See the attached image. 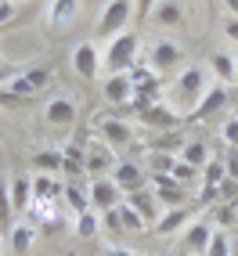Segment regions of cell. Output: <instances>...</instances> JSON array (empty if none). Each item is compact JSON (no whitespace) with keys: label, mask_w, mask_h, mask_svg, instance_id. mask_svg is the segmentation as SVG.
<instances>
[{"label":"cell","mask_w":238,"mask_h":256,"mask_svg":"<svg viewBox=\"0 0 238 256\" xmlns=\"http://www.w3.org/2000/svg\"><path fill=\"white\" fill-rule=\"evenodd\" d=\"M8 195H11L14 213H29V206H32V180H29L26 174L11 177V180H8Z\"/></svg>","instance_id":"44dd1931"},{"label":"cell","mask_w":238,"mask_h":256,"mask_svg":"<svg viewBox=\"0 0 238 256\" xmlns=\"http://www.w3.org/2000/svg\"><path fill=\"white\" fill-rule=\"evenodd\" d=\"M14 206H11V195H8V180L0 177V234H11V228H14Z\"/></svg>","instance_id":"4dcf8cb0"},{"label":"cell","mask_w":238,"mask_h":256,"mask_svg":"<svg viewBox=\"0 0 238 256\" xmlns=\"http://www.w3.org/2000/svg\"><path fill=\"white\" fill-rule=\"evenodd\" d=\"M50 83V65H26V69H18L11 76V83H8V94H18V98H36L44 87Z\"/></svg>","instance_id":"5b68a950"},{"label":"cell","mask_w":238,"mask_h":256,"mask_svg":"<svg viewBox=\"0 0 238 256\" xmlns=\"http://www.w3.org/2000/svg\"><path fill=\"white\" fill-rule=\"evenodd\" d=\"M224 166H228V177H234V180H238V148L224 159Z\"/></svg>","instance_id":"7bdbcfd3"},{"label":"cell","mask_w":238,"mask_h":256,"mask_svg":"<svg viewBox=\"0 0 238 256\" xmlns=\"http://www.w3.org/2000/svg\"><path fill=\"white\" fill-rule=\"evenodd\" d=\"M210 238H213V220H192L188 228L180 231V242H177V249H180V256H202L206 252V246H210Z\"/></svg>","instance_id":"4fadbf2b"},{"label":"cell","mask_w":238,"mask_h":256,"mask_svg":"<svg viewBox=\"0 0 238 256\" xmlns=\"http://www.w3.org/2000/svg\"><path fill=\"white\" fill-rule=\"evenodd\" d=\"M32 242H36V224H14L11 228V252L14 256H26Z\"/></svg>","instance_id":"d4e9b609"},{"label":"cell","mask_w":238,"mask_h":256,"mask_svg":"<svg viewBox=\"0 0 238 256\" xmlns=\"http://www.w3.org/2000/svg\"><path fill=\"white\" fill-rule=\"evenodd\" d=\"M152 14H156V22H162V26H184V8L177 0H159Z\"/></svg>","instance_id":"83f0119b"},{"label":"cell","mask_w":238,"mask_h":256,"mask_svg":"<svg viewBox=\"0 0 238 256\" xmlns=\"http://www.w3.org/2000/svg\"><path fill=\"white\" fill-rule=\"evenodd\" d=\"M138 62H141V40H138L134 29H123L119 36L108 40L105 50H101V69H105L108 76L112 72H130Z\"/></svg>","instance_id":"7a4b0ae2"},{"label":"cell","mask_w":238,"mask_h":256,"mask_svg":"<svg viewBox=\"0 0 238 256\" xmlns=\"http://www.w3.org/2000/svg\"><path fill=\"white\" fill-rule=\"evenodd\" d=\"M220 138H224L231 148H238V116H231L224 126H220Z\"/></svg>","instance_id":"74e56055"},{"label":"cell","mask_w":238,"mask_h":256,"mask_svg":"<svg viewBox=\"0 0 238 256\" xmlns=\"http://www.w3.org/2000/svg\"><path fill=\"white\" fill-rule=\"evenodd\" d=\"M32 170L36 174H62V148H40L32 156Z\"/></svg>","instance_id":"484cf974"},{"label":"cell","mask_w":238,"mask_h":256,"mask_svg":"<svg viewBox=\"0 0 238 256\" xmlns=\"http://www.w3.org/2000/svg\"><path fill=\"white\" fill-rule=\"evenodd\" d=\"M198 174H202V170H195L192 162H184L180 156H177V162H174V170H170V177H174L177 184H192V180H195Z\"/></svg>","instance_id":"e575fe53"},{"label":"cell","mask_w":238,"mask_h":256,"mask_svg":"<svg viewBox=\"0 0 238 256\" xmlns=\"http://www.w3.org/2000/svg\"><path fill=\"white\" fill-rule=\"evenodd\" d=\"M69 58H72V72H76L80 80L94 83V80L101 76V47H98L94 40H83V44H76Z\"/></svg>","instance_id":"8fae6325"},{"label":"cell","mask_w":238,"mask_h":256,"mask_svg":"<svg viewBox=\"0 0 238 256\" xmlns=\"http://www.w3.org/2000/svg\"><path fill=\"white\" fill-rule=\"evenodd\" d=\"M116 213H119V224H123V231H130V234L148 231V224H144V220H141L138 213H134L130 206H126V202H119V206H116Z\"/></svg>","instance_id":"836d02e7"},{"label":"cell","mask_w":238,"mask_h":256,"mask_svg":"<svg viewBox=\"0 0 238 256\" xmlns=\"http://www.w3.org/2000/svg\"><path fill=\"white\" fill-rule=\"evenodd\" d=\"M11 18H14V4L11 0H0V29H4Z\"/></svg>","instance_id":"b9f144b4"},{"label":"cell","mask_w":238,"mask_h":256,"mask_svg":"<svg viewBox=\"0 0 238 256\" xmlns=\"http://www.w3.org/2000/svg\"><path fill=\"white\" fill-rule=\"evenodd\" d=\"M180 159H184V162H192L195 170H202V166L210 162V148H206V141L188 138V141H184V148H180Z\"/></svg>","instance_id":"4316f807"},{"label":"cell","mask_w":238,"mask_h":256,"mask_svg":"<svg viewBox=\"0 0 238 256\" xmlns=\"http://www.w3.org/2000/svg\"><path fill=\"white\" fill-rule=\"evenodd\" d=\"M224 8H228V14H238V0H224Z\"/></svg>","instance_id":"f6af8a7d"},{"label":"cell","mask_w":238,"mask_h":256,"mask_svg":"<svg viewBox=\"0 0 238 256\" xmlns=\"http://www.w3.org/2000/svg\"><path fill=\"white\" fill-rule=\"evenodd\" d=\"M224 36L238 47V14H228V18H224Z\"/></svg>","instance_id":"f35d334b"},{"label":"cell","mask_w":238,"mask_h":256,"mask_svg":"<svg viewBox=\"0 0 238 256\" xmlns=\"http://www.w3.org/2000/svg\"><path fill=\"white\" fill-rule=\"evenodd\" d=\"M224 180H228V166H224V159H210L206 166H202V184L220 188Z\"/></svg>","instance_id":"1f68e13d"},{"label":"cell","mask_w":238,"mask_h":256,"mask_svg":"<svg viewBox=\"0 0 238 256\" xmlns=\"http://www.w3.org/2000/svg\"><path fill=\"white\" fill-rule=\"evenodd\" d=\"M138 119H141V126L144 130H152V134H166V130H177L180 123H184V116L170 105V101H152V105H144L141 112H138Z\"/></svg>","instance_id":"8992f818"},{"label":"cell","mask_w":238,"mask_h":256,"mask_svg":"<svg viewBox=\"0 0 238 256\" xmlns=\"http://www.w3.org/2000/svg\"><path fill=\"white\" fill-rule=\"evenodd\" d=\"M228 101H231V94H228L224 83H210L206 94H202V101L195 105V112H192L188 119H210V116H216V112H224Z\"/></svg>","instance_id":"ac0fdd59"},{"label":"cell","mask_w":238,"mask_h":256,"mask_svg":"<svg viewBox=\"0 0 238 256\" xmlns=\"http://www.w3.org/2000/svg\"><path fill=\"white\" fill-rule=\"evenodd\" d=\"M101 94H105V101H108L112 108L134 112V108H130V105H134V80H130V72H112V76H105Z\"/></svg>","instance_id":"7c38bea8"},{"label":"cell","mask_w":238,"mask_h":256,"mask_svg":"<svg viewBox=\"0 0 238 256\" xmlns=\"http://www.w3.org/2000/svg\"><path fill=\"white\" fill-rule=\"evenodd\" d=\"M159 0H134V18H148V11H156Z\"/></svg>","instance_id":"ab89813d"},{"label":"cell","mask_w":238,"mask_h":256,"mask_svg":"<svg viewBox=\"0 0 238 256\" xmlns=\"http://www.w3.org/2000/svg\"><path fill=\"white\" fill-rule=\"evenodd\" d=\"M80 14H83V0H47L44 8V18L50 29H72Z\"/></svg>","instance_id":"2e32d148"},{"label":"cell","mask_w":238,"mask_h":256,"mask_svg":"<svg viewBox=\"0 0 238 256\" xmlns=\"http://www.w3.org/2000/svg\"><path fill=\"white\" fill-rule=\"evenodd\" d=\"M174 162H177V156H170V152H148V156H144L148 177H162V174H170V170H174Z\"/></svg>","instance_id":"f1b7e54d"},{"label":"cell","mask_w":238,"mask_h":256,"mask_svg":"<svg viewBox=\"0 0 238 256\" xmlns=\"http://www.w3.org/2000/svg\"><path fill=\"white\" fill-rule=\"evenodd\" d=\"M220 202H228V206L238 210V180L234 177H228L224 184H220Z\"/></svg>","instance_id":"8d00e7d4"},{"label":"cell","mask_w":238,"mask_h":256,"mask_svg":"<svg viewBox=\"0 0 238 256\" xmlns=\"http://www.w3.org/2000/svg\"><path fill=\"white\" fill-rule=\"evenodd\" d=\"M123 202L126 206L138 213L144 224L152 228L159 220V213H162V206H159V198H156V192H152V188H141V192H130V195H123Z\"/></svg>","instance_id":"e0dca14e"},{"label":"cell","mask_w":238,"mask_h":256,"mask_svg":"<svg viewBox=\"0 0 238 256\" xmlns=\"http://www.w3.org/2000/svg\"><path fill=\"white\" fill-rule=\"evenodd\" d=\"M238 220V210L228 206V202H213V228H228Z\"/></svg>","instance_id":"d590c367"},{"label":"cell","mask_w":238,"mask_h":256,"mask_svg":"<svg viewBox=\"0 0 238 256\" xmlns=\"http://www.w3.org/2000/svg\"><path fill=\"white\" fill-rule=\"evenodd\" d=\"M11 4H18V0H11Z\"/></svg>","instance_id":"7dc6e473"},{"label":"cell","mask_w":238,"mask_h":256,"mask_svg":"<svg viewBox=\"0 0 238 256\" xmlns=\"http://www.w3.org/2000/svg\"><path fill=\"white\" fill-rule=\"evenodd\" d=\"M94 130H98V138L112 144V148H130L134 141H138V130H134V123L126 116H116V112H105V116H98L94 119Z\"/></svg>","instance_id":"277c9868"},{"label":"cell","mask_w":238,"mask_h":256,"mask_svg":"<svg viewBox=\"0 0 238 256\" xmlns=\"http://www.w3.org/2000/svg\"><path fill=\"white\" fill-rule=\"evenodd\" d=\"M234 87H238V54H234Z\"/></svg>","instance_id":"bcb514c9"},{"label":"cell","mask_w":238,"mask_h":256,"mask_svg":"<svg viewBox=\"0 0 238 256\" xmlns=\"http://www.w3.org/2000/svg\"><path fill=\"white\" fill-rule=\"evenodd\" d=\"M108 177L116 180V188H119L123 195L148 188V170H144L141 162H134V159H119V162H116V170H112Z\"/></svg>","instance_id":"5bb4252c"},{"label":"cell","mask_w":238,"mask_h":256,"mask_svg":"<svg viewBox=\"0 0 238 256\" xmlns=\"http://www.w3.org/2000/svg\"><path fill=\"white\" fill-rule=\"evenodd\" d=\"M76 119H80V108H76V101L72 98H65V94H54L44 105V123L50 130H62V134H69L76 126Z\"/></svg>","instance_id":"9c48e42d"},{"label":"cell","mask_w":238,"mask_h":256,"mask_svg":"<svg viewBox=\"0 0 238 256\" xmlns=\"http://www.w3.org/2000/svg\"><path fill=\"white\" fill-rule=\"evenodd\" d=\"M116 148L105 144L101 138H90L87 141V156H83V174L87 177H108L112 170H116Z\"/></svg>","instance_id":"ba28073f"},{"label":"cell","mask_w":238,"mask_h":256,"mask_svg":"<svg viewBox=\"0 0 238 256\" xmlns=\"http://www.w3.org/2000/svg\"><path fill=\"white\" fill-rule=\"evenodd\" d=\"M87 202L94 213H108L123 202V192L116 188L112 177H87Z\"/></svg>","instance_id":"30bf717a"},{"label":"cell","mask_w":238,"mask_h":256,"mask_svg":"<svg viewBox=\"0 0 238 256\" xmlns=\"http://www.w3.org/2000/svg\"><path fill=\"white\" fill-rule=\"evenodd\" d=\"M188 224H192V210H188V206H177V210H162V213H159V220L152 224V231L162 234V238H170V234L184 231Z\"/></svg>","instance_id":"d6986e66"},{"label":"cell","mask_w":238,"mask_h":256,"mask_svg":"<svg viewBox=\"0 0 238 256\" xmlns=\"http://www.w3.org/2000/svg\"><path fill=\"white\" fill-rule=\"evenodd\" d=\"M202 256H231V234L224 228H213V238H210V246Z\"/></svg>","instance_id":"d6a6232c"},{"label":"cell","mask_w":238,"mask_h":256,"mask_svg":"<svg viewBox=\"0 0 238 256\" xmlns=\"http://www.w3.org/2000/svg\"><path fill=\"white\" fill-rule=\"evenodd\" d=\"M210 72L216 76V83H234V54H228V50H216V54L210 58Z\"/></svg>","instance_id":"603a6c76"},{"label":"cell","mask_w":238,"mask_h":256,"mask_svg":"<svg viewBox=\"0 0 238 256\" xmlns=\"http://www.w3.org/2000/svg\"><path fill=\"white\" fill-rule=\"evenodd\" d=\"M206 87H210V76H206V69L202 65H188V69H180L177 72V80L170 83V94H174V108L184 116V112H195V105L202 101V94H206Z\"/></svg>","instance_id":"6da1fadb"},{"label":"cell","mask_w":238,"mask_h":256,"mask_svg":"<svg viewBox=\"0 0 238 256\" xmlns=\"http://www.w3.org/2000/svg\"><path fill=\"white\" fill-rule=\"evenodd\" d=\"M148 188L156 192V198H159V206H162V210L188 206V188H184V184H177L170 174H162V177H148Z\"/></svg>","instance_id":"9a60e30c"},{"label":"cell","mask_w":238,"mask_h":256,"mask_svg":"<svg viewBox=\"0 0 238 256\" xmlns=\"http://www.w3.org/2000/svg\"><path fill=\"white\" fill-rule=\"evenodd\" d=\"M76 238H98V231H101V213H94V210H83V213H76Z\"/></svg>","instance_id":"f546056e"},{"label":"cell","mask_w":238,"mask_h":256,"mask_svg":"<svg viewBox=\"0 0 238 256\" xmlns=\"http://www.w3.org/2000/svg\"><path fill=\"white\" fill-rule=\"evenodd\" d=\"M62 202L72 213L90 210V202H87V177H83V180H62Z\"/></svg>","instance_id":"7402d4cb"},{"label":"cell","mask_w":238,"mask_h":256,"mask_svg":"<svg viewBox=\"0 0 238 256\" xmlns=\"http://www.w3.org/2000/svg\"><path fill=\"white\" fill-rule=\"evenodd\" d=\"M32 202H62V177L58 174H32Z\"/></svg>","instance_id":"ffe728a7"},{"label":"cell","mask_w":238,"mask_h":256,"mask_svg":"<svg viewBox=\"0 0 238 256\" xmlns=\"http://www.w3.org/2000/svg\"><path fill=\"white\" fill-rule=\"evenodd\" d=\"M184 141H188V138H184L180 130H177V134H174V130H166V134H156V138L148 141V152H170V156H180Z\"/></svg>","instance_id":"cb8c5ba5"},{"label":"cell","mask_w":238,"mask_h":256,"mask_svg":"<svg viewBox=\"0 0 238 256\" xmlns=\"http://www.w3.org/2000/svg\"><path fill=\"white\" fill-rule=\"evenodd\" d=\"M14 72H18V65H8V62H0V90H4L8 83H11V76H14Z\"/></svg>","instance_id":"60d3db41"},{"label":"cell","mask_w":238,"mask_h":256,"mask_svg":"<svg viewBox=\"0 0 238 256\" xmlns=\"http://www.w3.org/2000/svg\"><path fill=\"white\" fill-rule=\"evenodd\" d=\"M180 58H184V47L177 44V40H156L148 47V58H144V65L156 76H170V72H177V65H180Z\"/></svg>","instance_id":"52a82bcc"},{"label":"cell","mask_w":238,"mask_h":256,"mask_svg":"<svg viewBox=\"0 0 238 256\" xmlns=\"http://www.w3.org/2000/svg\"><path fill=\"white\" fill-rule=\"evenodd\" d=\"M130 26H134V0H105V8L98 14V36L112 40Z\"/></svg>","instance_id":"3957f363"},{"label":"cell","mask_w":238,"mask_h":256,"mask_svg":"<svg viewBox=\"0 0 238 256\" xmlns=\"http://www.w3.org/2000/svg\"><path fill=\"white\" fill-rule=\"evenodd\" d=\"M105 256H138V252H134L130 246H108V249H105Z\"/></svg>","instance_id":"ee69618b"}]
</instances>
